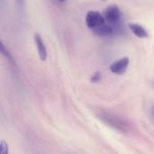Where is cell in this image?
Instances as JSON below:
<instances>
[{
	"label": "cell",
	"mask_w": 154,
	"mask_h": 154,
	"mask_svg": "<svg viewBox=\"0 0 154 154\" xmlns=\"http://www.w3.org/2000/svg\"><path fill=\"white\" fill-rule=\"evenodd\" d=\"M86 23L88 28L95 29L96 27H98L104 23H106L105 16L102 15L97 11H89L87 14L86 16Z\"/></svg>",
	"instance_id": "obj_2"
},
{
	"label": "cell",
	"mask_w": 154,
	"mask_h": 154,
	"mask_svg": "<svg viewBox=\"0 0 154 154\" xmlns=\"http://www.w3.org/2000/svg\"><path fill=\"white\" fill-rule=\"evenodd\" d=\"M1 52H2V54H3L4 56H5V58H6L10 62H12V63H15V62L14 61L13 57L11 56V54L9 53V51L5 49V45H4V43H3V42H1Z\"/></svg>",
	"instance_id": "obj_8"
},
{
	"label": "cell",
	"mask_w": 154,
	"mask_h": 154,
	"mask_svg": "<svg viewBox=\"0 0 154 154\" xmlns=\"http://www.w3.org/2000/svg\"><path fill=\"white\" fill-rule=\"evenodd\" d=\"M104 16L108 24L114 26L119 23L122 17V13L117 5H109L105 10Z\"/></svg>",
	"instance_id": "obj_1"
},
{
	"label": "cell",
	"mask_w": 154,
	"mask_h": 154,
	"mask_svg": "<svg viewBox=\"0 0 154 154\" xmlns=\"http://www.w3.org/2000/svg\"><path fill=\"white\" fill-rule=\"evenodd\" d=\"M128 26H129L130 30L132 31V32L135 36H137L138 38H147L148 35H149V33L146 31V29L143 26H142L141 24L131 23H129Z\"/></svg>",
	"instance_id": "obj_6"
},
{
	"label": "cell",
	"mask_w": 154,
	"mask_h": 154,
	"mask_svg": "<svg viewBox=\"0 0 154 154\" xmlns=\"http://www.w3.org/2000/svg\"><path fill=\"white\" fill-rule=\"evenodd\" d=\"M34 42H35V44H36V47H37V50H38L40 59L42 60H45L46 58H47V51H46L45 44H44L42 37L40 36L39 33L34 34Z\"/></svg>",
	"instance_id": "obj_5"
},
{
	"label": "cell",
	"mask_w": 154,
	"mask_h": 154,
	"mask_svg": "<svg viewBox=\"0 0 154 154\" xmlns=\"http://www.w3.org/2000/svg\"><path fill=\"white\" fill-rule=\"evenodd\" d=\"M0 152H1V154L9 153L8 145H7V143H6L4 140H2V141H1V143H0Z\"/></svg>",
	"instance_id": "obj_9"
},
{
	"label": "cell",
	"mask_w": 154,
	"mask_h": 154,
	"mask_svg": "<svg viewBox=\"0 0 154 154\" xmlns=\"http://www.w3.org/2000/svg\"><path fill=\"white\" fill-rule=\"evenodd\" d=\"M93 32L98 36H109L114 33V27L110 24L104 23L93 29Z\"/></svg>",
	"instance_id": "obj_7"
},
{
	"label": "cell",
	"mask_w": 154,
	"mask_h": 154,
	"mask_svg": "<svg viewBox=\"0 0 154 154\" xmlns=\"http://www.w3.org/2000/svg\"><path fill=\"white\" fill-rule=\"evenodd\" d=\"M100 79H101V74H100L99 72H97V73H95V74L92 76V78H91V82L97 83V82H99Z\"/></svg>",
	"instance_id": "obj_10"
},
{
	"label": "cell",
	"mask_w": 154,
	"mask_h": 154,
	"mask_svg": "<svg viewBox=\"0 0 154 154\" xmlns=\"http://www.w3.org/2000/svg\"><path fill=\"white\" fill-rule=\"evenodd\" d=\"M100 119L103 120L106 124H107L109 126H112L113 128L120 131V132H126V125L124 123V121L120 120L119 118L111 116V115H102L100 116Z\"/></svg>",
	"instance_id": "obj_3"
},
{
	"label": "cell",
	"mask_w": 154,
	"mask_h": 154,
	"mask_svg": "<svg viewBox=\"0 0 154 154\" xmlns=\"http://www.w3.org/2000/svg\"><path fill=\"white\" fill-rule=\"evenodd\" d=\"M153 113H154V111H153Z\"/></svg>",
	"instance_id": "obj_12"
},
{
	"label": "cell",
	"mask_w": 154,
	"mask_h": 154,
	"mask_svg": "<svg viewBox=\"0 0 154 154\" xmlns=\"http://www.w3.org/2000/svg\"><path fill=\"white\" fill-rule=\"evenodd\" d=\"M128 65H129V59L127 57H124V58H121V59L114 61L110 65V70L114 74L123 75L126 71Z\"/></svg>",
	"instance_id": "obj_4"
},
{
	"label": "cell",
	"mask_w": 154,
	"mask_h": 154,
	"mask_svg": "<svg viewBox=\"0 0 154 154\" xmlns=\"http://www.w3.org/2000/svg\"><path fill=\"white\" fill-rule=\"evenodd\" d=\"M59 1H60V2H64L65 0H59Z\"/></svg>",
	"instance_id": "obj_11"
}]
</instances>
